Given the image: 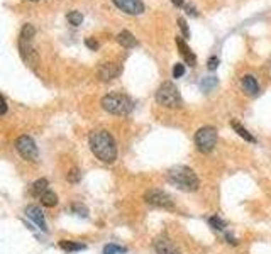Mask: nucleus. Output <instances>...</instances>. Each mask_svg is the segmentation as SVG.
Returning a JSON list of instances; mask_svg holds the SVG:
<instances>
[{
  "label": "nucleus",
  "instance_id": "1",
  "mask_svg": "<svg viewBox=\"0 0 271 254\" xmlns=\"http://www.w3.org/2000/svg\"><path fill=\"white\" fill-rule=\"evenodd\" d=\"M88 142L93 156L102 163H114L117 160V146H115L114 137L109 131H93L88 137Z\"/></svg>",
  "mask_w": 271,
  "mask_h": 254
},
{
  "label": "nucleus",
  "instance_id": "2",
  "mask_svg": "<svg viewBox=\"0 0 271 254\" xmlns=\"http://www.w3.org/2000/svg\"><path fill=\"white\" fill-rule=\"evenodd\" d=\"M166 181L182 192H197L200 186L197 173L188 166H173L166 173Z\"/></svg>",
  "mask_w": 271,
  "mask_h": 254
},
{
  "label": "nucleus",
  "instance_id": "3",
  "mask_svg": "<svg viewBox=\"0 0 271 254\" xmlns=\"http://www.w3.org/2000/svg\"><path fill=\"white\" fill-rule=\"evenodd\" d=\"M34 34H36V29H34L32 24H24L21 34H19V51H21L22 59L31 66H36L39 61L38 51L32 46Z\"/></svg>",
  "mask_w": 271,
  "mask_h": 254
},
{
  "label": "nucleus",
  "instance_id": "4",
  "mask_svg": "<svg viewBox=\"0 0 271 254\" xmlns=\"http://www.w3.org/2000/svg\"><path fill=\"white\" fill-rule=\"evenodd\" d=\"M102 109L114 115H127L134 109V102L125 93H107L100 102Z\"/></svg>",
  "mask_w": 271,
  "mask_h": 254
},
{
  "label": "nucleus",
  "instance_id": "5",
  "mask_svg": "<svg viewBox=\"0 0 271 254\" xmlns=\"http://www.w3.org/2000/svg\"><path fill=\"white\" fill-rule=\"evenodd\" d=\"M156 102L159 105L168 107V109H177L182 104V97H180L178 88L172 81H166L158 88L156 91Z\"/></svg>",
  "mask_w": 271,
  "mask_h": 254
},
{
  "label": "nucleus",
  "instance_id": "6",
  "mask_svg": "<svg viewBox=\"0 0 271 254\" xmlns=\"http://www.w3.org/2000/svg\"><path fill=\"white\" fill-rule=\"evenodd\" d=\"M215 144H217V129L215 127L205 125L197 131V134H195V146H197L200 152L207 154V152L214 149Z\"/></svg>",
  "mask_w": 271,
  "mask_h": 254
},
{
  "label": "nucleus",
  "instance_id": "7",
  "mask_svg": "<svg viewBox=\"0 0 271 254\" xmlns=\"http://www.w3.org/2000/svg\"><path fill=\"white\" fill-rule=\"evenodd\" d=\"M16 149H17L19 154H21V157L24 161H29V163H38L39 161L38 144L31 136H27V134L19 136L16 139Z\"/></svg>",
  "mask_w": 271,
  "mask_h": 254
},
{
  "label": "nucleus",
  "instance_id": "8",
  "mask_svg": "<svg viewBox=\"0 0 271 254\" xmlns=\"http://www.w3.org/2000/svg\"><path fill=\"white\" fill-rule=\"evenodd\" d=\"M144 202L156 208H166V210H172L173 208L172 197L163 190H148L144 193Z\"/></svg>",
  "mask_w": 271,
  "mask_h": 254
},
{
  "label": "nucleus",
  "instance_id": "9",
  "mask_svg": "<svg viewBox=\"0 0 271 254\" xmlns=\"http://www.w3.org/2000/svg\"><path fill=\"white\" fill-rule=\"evenodd\" d=\"M112 2L117 5V7L125 14L130 15H139L144 12V2L143 0H112Z\"/></svg>",
  "mask_w": 271,
  "mask_h": 254
},
{
  "label": "nucleus",
  "instance_id": "10",
  "mask_svg": "<svg viewBox=\"0 0 271 254\" xmlns=\"http://www.w3.org/2000/svg\"><path fill=\"white\" fill-rule=\"evenodd\" d=\"M120 71H122L120 65L109 61V63H102V65H100V68L97 71V76L102 81H110V80L117 78V76L120 75Z\"/></svg>",
  "mask_w": 271,
  "mask_h": 254
},
{
  "label": "nucleus",
  "instance_id": "11",
  "mask_svg": "<svg viewBox=\"0 0 271 254\" xmlns=\"http://www.w3.org/2000/svg\"><path fill=\"white\" fill-rule=\"evenodd\" d=\"M26 215L31 218V220L36 224V226L41 229L43 232H48V226L46 220H44V213L38 205H27L26 207Z\"/></svg>",
  "mask_w": 271,
  "mask_h": 254
},
{
  "label": "nucleus",
  "instance_id": "12",
  "mask_svg": "<svg viewBox=\"0 0 271 254\" xmlns=\"http://www.w3.org/2000/svg\"><path fill=\"white\" fill-rule=\"evenodd\" d=\"M154 249L158 254H180L178 247L168 237H159L154 241Z\"/></svg>",
  "mask_w": 271,
  "mask_h": 254
},
{
  "label": "nucleus",
  "instance_id": "13",
  "mask_svg": "<svg viewBox=\"0 0 271 254\" xmlns=\"http://www.w3.org/2000/svg\"><path fill=\"white\" fill-rule=\"evenodd\" d=\"M177 44H178V48H180V53H182L183 56V59H185V63L190 65V66H193L195 63H197V56L193 54V51L188 48V44L185 43V39L183 38H177Z\"/></svg>",
  "mask_w": 271,
  "mask_h": 254
},
{
  "label": "nucleus",
  "instance_id": "14",
  "mask_svg": "<svg viewBox=\"0 0 271 254\" xmlns=\"http://www.w3.org/2000/svg\"><path fill=\"white\" fill-rule=\"evenodd\" d=\"M243 90L246 91L248 95H258V91H259V85H258V81H256V78L253 75H244L243 76Z\"/></svg>",
  "mask_w": 271,
  "mask_h": 254
},
{
  "label": "nucleus",
  "instance_id": "15",
  "mask_svg": "<svg viewBox=\"0 0 271 254\" xmlns=\"http://www.w3.org/2000/svg\"><path fill=\"white\" fill-rule=\"evenodd\" d=\"M117 43L122 46V48L129 49V48L138 46V39H136L134 34L129 33V30H120V33L117 34Z\"/></svg>",
  "mask_w": 271,
  "mask_h": 254
},
{
  "label": "nucleus",
  "instance_id": "16",
  "mask_svg": "<svg viewBox=\"0 0 271 254\" xmlns=\"http://www.w3.org/2000/svg\"><path fill=\"white\" fill-rule=\"evenodd\" d=\"M230 127H232L234 132H238V134L243 137V139H246L248 142H256V137L251 134L248 129H244V127L241 125L238 120H230Z\"/></svg>",
  "mask_w": 271,
  "mask_h": 254
},
{
  "label": "nucleus",
  "instance_id": "17",
  "mask_svg": "<svg viewBox=\"0 0 271 254\" xmlns=\"http://www.w3.org/2000/svg\"><path fill=\"white\" fill-rule=\"evenodd\" d=\"M39 200H41V203H43L44 207H49V208L58 205V195L54 192L49 190V188L43 193L41 197H39Z\"/></svg>",
  "mask_w": 271,
  "mask_h": 254
},
{
  "label": "nucleus",
  "instance_id": "18",
  "mask_svg": "<svg viewBox=\"0 0 271 254\" xmlns=\"http://www.w3.org/2000/svg\"><path fill=\"white\" fill-rule=\"evenodd\" d=\"M59 247L63 249V251H68V252H77V251H83V249H87V246L82 242H75V241H59Z\"/></svg>",
  "mask_w": 271,
  "mask_h": 254
},
{
  "label": "nucleus",
  "instance_id": "19",
  "mask_svg": "<svg viewBox=\"0 0 271 254\" xmlns=\"http://www.w3.org/2000/svg\"><path fill=\"white\" fill-rule=\"evenodd\" d=\"M48 186H49V183H48V180L46 178H41V180H36L32 183V186H31V193L34 197H41L44 192L48 190Z\"/></svg>",
  "mask_w": 271,
  "mask_h": 254
},
{
  "label": "nucleus",
  "instance_id": "20",
  "mask_svg": "<svg viewBox=\"0 0 271 254\" xmlns=\"http://www.w3.org/2000/svg\"><path fill=\"white\" fill-rule=\"evenodd\" d=\"M217 86V78L215 76H205V78L200 81V88L204 91H210L212 88Z\"/></svg>",
  "mask_w": 271,
  "mask_h": 254
},
{
  "label": "nucleus",
  "instance_id": "21",
  "mask_svg": "<svg viewBox=\"0 0 271 254\" xmlns=\"http://www.w3.org/2000/svg\"><path fill=\"white\" fill-rule=\"evenodd\" d=\"M66 19L72 25H80L83 22V15H82V12H78V10H72V12H68Z\"/></svg>",
  "mask_w": 271,
  "mask_h": 254
},
{
  "label": "nucleus",
  "instance_id": "22",
  "mask_svg": "<svg viewBox=\"0 0 271 254\" xmlns=\"http://www.w3.org/2000/svg\"><path fill=\"white\" fill-rule=\"evenodd\" d=\"M125 252V247H120L117 244H107L104 247V254H122Z\"/></svg>",
  "mask_w": 271,
  "mask_h": 254
},
{
  "label": "nucleus",
  "instance_id": "23",
  "mask_svg": "<svg viewBox=\"0 0 271 254\" xmlns=\"http://www.w3.org/2000/svg\"><path fill=\"white\" fill-rule=\"evenodd\" d=\"M209 224H210V226H212L214 229H217V231H224V229H225V222H224L220 217H217V215L210 217V218H209Z\"/></svg>",
  "mask_w": 271,
  "mask_h": 254
},
{
  "label": "nucleus",
  "instance_id": "24",
  "mask_svg": "<svg viewBox=\"0 0 271 254\" xmlns=\"http://www.w3.org/2000/svg\"><path fill=\"white\" fill-rule=\"evenodd\" d=\"M68 181L70 183H78L80 180H82V173H80L78 168H73V170H70V173L66 175Z\"/></svg>",
  "mask_w": 271,
  "mask_h": 254
},
{
  "label": "nucleus",
  "instance_id": "25",
  "mask_svg": "<svg viewBox=\"0 0 271 254\" xmlns=\"http://www.w3.org/2000/svg\"><path fill=\"white\" fill-rule=\"evenodd\" d=\"M185 75V65L183 63H177L173 66V78H180V76Z\"/></svg>",
  "mask_w": 271,
  "mask_h": 254
},
{
  "label": "nucleus",
  "instance_id": "26",
  "mask_svg": "<svg viewBox=\"0 0 271 254\" xmlns=\"http://www.w3.org/2000/svg\"><path fill=\"white\" fill-rule=\"evenodd\" d=\"M178 25H180V29L183 30V39H188V38H190V30H188L187 20H185L183 17H180V19H178Z\"/></svg>",
  "mask_w": 271,
  "mask_h": 254
},
{
  "label": "nucleus",
  "instance_id": "27",
  "mask_svg": "<svg viewBox=\"0 0 271 254\" xmlns=\"http://www.w3.org/2000/svg\"><path fill=\"white\" fill-rule=\"evenodd\" d=\"M72 210L77 212L78 215H82V217H87L88 215V210L83 205H80V203H75V205H72Z\"/></svg>",
  "mask_w": 271,
  "mask_h": 254
},
{
  "label": "nucleus",
  "instance_id": "28",
  "mask_svg": "<svg viewBox=\"0 0 271 254\" xmlns=\"http://www.w3.org/2000/svg\"><path fill=\"white\" fill-rule=\"evenodd\" d=\"M9 110V105H7V100L4 99V95H0V115H6Z\"/></svg>",
  "mask_w": 271,
  "mask_h": 254
},
{
  "label": "nucleus",
  "instance_id": "29",
  "mask_svg": "<svg viewBox=\"0 0 271 254\" xmlns=\"http://www.w3.org/2000/svg\"><path fill=\"white\" fill-rule=\"evenodd\" d=\"M217 65H219V58H217V56H212V58L209 59V63H207L209 70H215V68H217Z\"/></svg>",
  "mask_w": 271,
  "mask_h": 254
},
{
  "label": "nucleus",
  "instance_id": "30",
  "mask_svg": "<svg viewBox=\"0 0 271 254\" xmlns=\"http://www.w3.org/2000/svg\"><path fill=\"white\" fill-rule=\"evenodd\" d=\"M185 9H187V14H188V15H198L197 9H195L193 5H190V4H185Z\"/></svg>",
  "mask_w": 271,
  "mask_h": 254
},
{
  "label": "nucleus",
  "instance_id": "31",
  "mask_svg": "<svg viewBox=\"0 0 271 254\" xmlns=\"http://www.w3.org/2000/svg\"><path fill=\"white\" fill-rule=\"evenodd\" d=\"M85 44H87L90 49H97V48H98V43H97V41H93V39H90V38L85 41Z\"/></svg>",
  "mask_w": 271,
  "mask_h": 254
},
{
  "label": "nucleus",
  "instance_id": "32",
  "mask_svg": "<svg viewBox=\"0 0 271 254\" xmlns=\"http://www.w3.org/2000/svg\"><path fill=\"white\" fill-rule=\"evenodd\" d=\"M175 7H185V0H172Z\"/></svg>",
  "mask_w": 271,
  "mask_h": 254
},
{
  "label": "nucleus",
  "instance_id": "33",
  "mask_svg": "<svg viewBox=\"0 0 271 254\" xmlns=\"http://www.w3.org/2000/svg\"><path fill=\"white\" fill-rule=\"evenodd\" d=\"M225 239H227V241H229V244H238V241H235V239H234L232 236H229V234H227V236H225Z\"/></svg>",
  "mask_w": 271,
  "mask_h": 254
},
{
  "label": "nucleus",
  "instance_id": "34",
  "mask_svg": "<svg viewBox=\"0 0 271 254\" xmlns=\"http://www.w3.org/2000/svg\"><path fill=\"white\" fill-rule=\"evenodd\" d=\"M34 2H36V0H34Z\"/></svg>",
  "mask_w": 271,
  "mask_h": 254
}]
</instances>
